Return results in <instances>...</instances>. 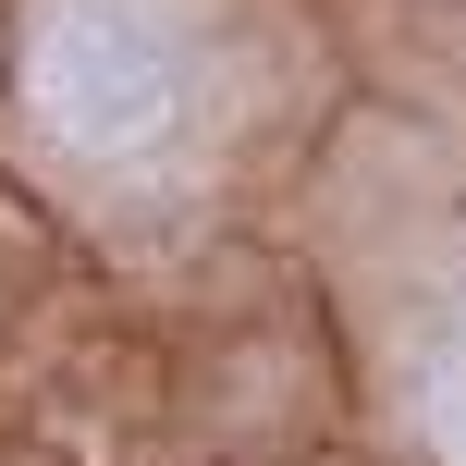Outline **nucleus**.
<instances>
[{"label": "nucleus", "instance_id": "f257e3e1", "mask_svg": "<svg viewBox=\"0 0 466 466\" xmlns=\"http://www.w3.org/2000/svg\"><path fill=\"white\" fill-rule=\"evenodd\" d=\"M25 111L86 172H160L197 111V13L185 0H49L25 49Z\"/></svg>", "mask_w": 466, "mask_h": 466}, {"label": "nucleus", "instance_id": "f03ea898", "mask_svg": "<svg viewBox=\"0 0 466 466\" xmlns=\"http://www.w3.org/2000/svg\"><path fill=\"white\" fill-rule=\"evenodd\" d=\"M393 393H405V418H418V442L442 466H466V282H430V295L405 307Z\"/></svg>", "mask_w": 466, "mask_h": 466}]
</instances>
